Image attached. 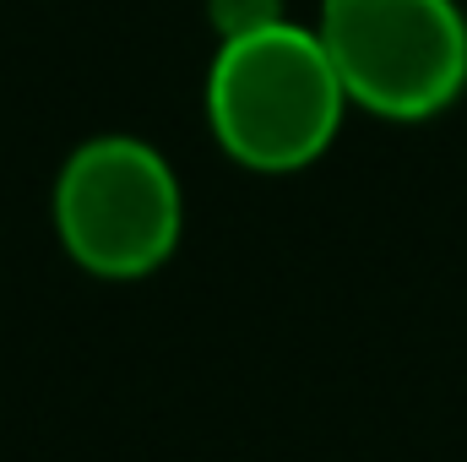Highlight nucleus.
Wrapping results in <instances>:
<instances>
[{
  "instance_id": "obj_3",
  "label": "nucleus",
  "mask_w": 467,
  "mask_h": 462,
  "mask_svg": "<svg viewBox=\"0 0 467 462\" xmlns=\"http://www.w3.org/2000/svg\"><path fill=\"white\" fill-rule=\"evenodd\" d=\"M316 33L348 104L380 120H430L467 88V16L457 0H327Z\"/></svg>"
},
{
  "instance_id": "obj_4",
  "label": "nucleus",
  "mask_w": 467,
  "mask_h": 462,
  "mask_svg": "<svg viewBox=\"0 0 467 462\" xmlns=\"http://www.w3.org/2000/svg\"><path fill=\"white\" fill-rule=\"evenodd\" d=\"M213 5H218V27H223V38L250 33V27H266V22L283 16L277 0H213Z\"/></svg>"
},
{
  "instance_id": "obj_2",
  "label": "nucleus",
  "mask_w": 467,
  "mask_h": 462,
  "mask_svg": "<svg viewBox=\"0 0 467 462\" xmlns=\"http://www.w3.org/2000/svg\"><path fill=\"white\" fill-rule=\"evenodd\" d=\"M55 229L66 256L93 278H152L180 250L185 196L152 142L93 136L55 180Z\"/></svg>"
},
{
  "instance_id": "obj_1",
  "label": "nucleus",
  "mask_w": 467,
  "mask_h": 462,
  "mask_svg": "<svg viewBox=\"0 0 467 462\" xmlns=\"http://www.w3.org/2000/svg\"><path fill=\"white\" fill-rule=\"evenodd\" d=\"M348 110L343 77L316 27L266 22L223 38L207 71V120L218 147L255 174L310 169Z\"/></svg>"
}]
</instances>
